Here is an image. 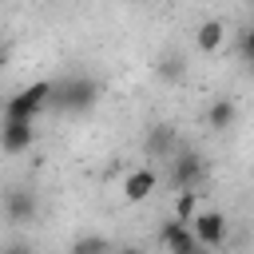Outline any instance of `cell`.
I'll return each instance as SVG.
<instances>
[{
    "instance_id": "3",
    "label": "cell",
    "mask_w": 254,
    "mask_h": 254,
    "mask_svg": "<svg viewBox=\"0 0 254 254\" xmlns=\"http://www.w3.org/2000/svg\"><path fill=\"white\" fill-rule=\"evenodd\" d=\"M187 226H190V234H194V242L202 250H218L226 242V218H222V210H198Z\"/></svg>"
},
{
    "instance_id": "2",
    "label": "cell",
    "mask_w": 254,
    "mask_h": 254,
    "mask_svg": "<svg viewBox=\"0 0 254 254\" xmlns=\"http://www.w3.org/2000/svg\"><path fill=\"white\" fill-rule=\"evenodd\" d=\"M48 103H52V83H32V87H20V91L4 103V119H36Z\"/></svg>"
},
{
    "instance_id": "8",
    "label": "cell",
    "mask_w": 254,
    "mask_h": 254,
    "mask_svg": "<svg viewBox=\"0 0 254 254\" xmlns=\"http://www.w3.org/2000/svg\"><path fill=\"white\" fill-rule=\"evenodd\" d=\"M155 187H159V175H155L151 167H135V171H127V179H123V198H127V202H143V198L155 194Z\"/></svg>"
},
{
    "instance_id": "18",
    "label": "cell",
    "mask_w": 254,
    "mask_h": 254,
    "mask_svg": "<svg viewBox=\"0 0 254 254\" xmlns=\"http://www.w3.org/2000/svg\"><path fill=\"white\" fill-rule=\"evenodd\" d=\"M4 254H24V250H20V246H16V250H4Z\"/></svg>"
},
{
    "instance_id": "5",
    "label": "cell",
    "mask_w": 254,
    "mask_h": 254,
    "mask_svg": "<svg viewBox=\"0 0 254 254\" xmlns=\"http://www.w3.org/2000/svg\"><path fill=\"white\" fill-rule=\"evenodd\" d=\"M159 242L167 246V254H210V250H202V246L194 242L190 226H183V222H175V218L159 230Z\"/></svg>"
},
{
    "instance_id": "9",
    "label": "cell",
    "mask_w": 254,
    "mask_h": 254,
    "mask_svg": "<svg viewBox=\"0 0 254 254\" xmlns=\"http://www.w3.org/2000/svg\"><path fill=\"white\" fill-rule=\"evenodd\" d=\"M36 210H40V202H36V194H32V190L12 187V190L4 194V214H8L12 222H32V218H36Z\"/></svg>"
},
{
    "instance_id": "16",
    "label": "cell",
    "mask_w": 254,
    "mask_h": 254,
    "mask_svg": "<svg viewBox=\"0 0 254 254\" xmlns=\"http://www.w3.org/2000/svg\"><path fill=\"white\" fill-rule=\"evenodd\" d=\"M119 254H143V250H139V246H127V250H119Z\"/></svg>"
},
{
    "instance_id": "15",
    "label": "cell",
    "mask_w": 254,
    "mask_h": 254,
    "mask_svg": "<svg viewBox=\"0 0 254 254\" xmlns=\"http://www.w3.org/2000/svg\"><path fill=\"white\" fill-rule=\"evenodd\" d=\"M238 56H242V60H250V56H254V36H250V28H242V32H238Z\"/></svg>"
},
{
    "instance_id": "17",
    "label": "cell",
    "mask_w": 254,
    "mask_h": 254,
    "mask_svg": "<svg viewBox=\"0 0 254 254\" xmlns=\"http://www.w3.org/2000/svg\"><path fill=\"white\" fill-rule=\"evenodd\" d=\"M4 60H8V52H4V48H0V67H4Z\"/></svg>"
},
{
    "instance_id": "11",
    "label": "cell",
    "mask_w": 254,
    "mask_h": 254,
    "mask_svg": "<svg viewBox=\"0 0 254 254\" xmlns=\"http://www.w3.org/2000/svg\"><path fill=\"white\" fill-rule=\"evenodd\" d=\"M234 119H238L234 99H214V103L206 107V127H210V131H230Z\"/></svg>"
},
{
    "instance_id": "12",
    "label": "cell",
    "mask_w": 254,
    "mask_h": 254,
    "mask_svg": "<svg viewBox=\"0 0 254 254\" xmlns=\"http://www.w3.org/2000/svg\"><path fill=\"white\" fill-rule=\"evenodd\" d=\"M194 214H198V190H179V198H175V214H171V218L187 226Z\"/></svg>"
},
{
    "instance_id": "1",
    "label": "cell",
    "mask_w": 254,
    "mask_h": 254,
    "mask_svg": "<svg viewBox=\"0 0 254 254\" xmlns=\"http://www.w3.org/2000/svg\"><path fill=\"white\" fill-rule=\"evenodd\" d=\"M52 99H56L64 111H91L95 99H99V83L87 79V75H71V79H64L60 87H52Z\"/></svg>"
},
{
    "instance_id": "10",
    "label": "cell",
    "mask_w": 254,
    "mask_h": 254,
    "mask_svg": "<svg viewBox=\"0 0 254 254\" xmlns=\"http://www.w3.org/2000/svg\"><path fill=\"white\" fill-rule=\"evenodd\" d=\"M222 44H226V28H222V20H202L198 32H194V48H198L202 56H214Z\"/></svg>"
},
{
    "instance_id": "7",
    "label": "cell",
    "mask_w": 254,
    "mask_h": 254,
    "mask_svg": "<svg viewBox=\"0 0 254 254\" xmlns=\"http://www.w3.org/2000/svg\"><path fill=\"white\" fill-rule=\"evenodd\" d=\"M202 155H194V151H187V155H179L175 159V167H171V179H175V187L179 190H194L198 183H202Z\"/></svg>"
},
{
    "instance_id": "13",
    "label": "cell",
    "mask_w": 254,
    "mask_h": 254,
    "mask_svg": "<svg viewBox=\"0 0 254 254\" xmlns=\"http://www.w3.org/2000/svg\"><path fill=\"white\" fill-rule=\"evenodd\" d=\"M107 250H111V242L103 234H83L71 242V254H107Z\"/></svg>"
},
{
    "instance_id": "14",
    "label": "cell",
    "mask_w": 254,
    "mask_h": 254,
    "mask_svg": "<svg viewBox=\"0 0 254 254\" xmlns=\"http://www.w3.org/2000/svg\"><path fill=\"white\" fill-rule=\"evenodd\" d=\"M155 71H159V79H183L187 75V64H183V56H163L159 64H155Z\"/></svg>"
},
{
    "instance_id": "4",
    "label": "cell",
    "mask_w": 254,
    "mask_h": 254,
    "mask_svg": "<svg viewBox=\"0 0 254 254\" xmlns=\"http://www.w3.org/2000/svg\"><path fill=\"white\" fill-rule=\"evenodd\" d=\"M32 143H36L32 119H4L0 123V151L4 155H24Z\"/></svg>"
},
{
    "instance_id": "6",
    "label": "cell",
    "mask_w": 254,
    "mask_h": 254,
    "mask_svg": "<svg viewBox=\"0 0 254 254\" xmlns=\"http://www.w3.org/2000/svg\"><path fill=\"white\" fill-rule=\"evenodd\" d=\"M175 147H179V135H175V127H171V123H151V127H147L143 151H147L151 159H171V155H175Z\"/></svg>"
}]
</instances>
